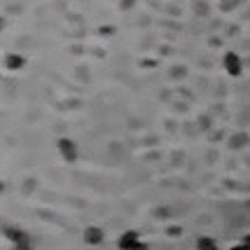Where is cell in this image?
<instances>
[{
	"label": "cell",
	"mask_w": 250,
	"mask_h": 250,
	"mask_svg": "<svg viewBox=\"0 0 250 250\" xmlns=\"http://www.w3.org/2000/svg\"><path fill=\"white\" fill-rule=\"evenodd\" d=\"M56 150H59V154L63 157V162L68 164H75L77 162V143L73 141V138H59L56 141Z\"/></svg>",
	"instance_id": "2"
},
{
	"label": "cell",
	"mask_w": 250,
	"mask_h": 250,
	"mask_svg": "<svg viewBox=\"0 0 250 250\" xmlns=\"http://www.w3.org/2000/svg\"><path fill=\"white\" fill-rule=\"evenodd\" d=\"M143 65H145V68H147V65H150V68H154V65H157V61H152V59L147 61V59H145V61H143Z\"/></svg>",
	"instance_id": "16"
},
{
	"label": "cell",
	"mask_w": 250,
	"mask_h": 250,
	"mask_svg": "<svg viewBox=\"0 0 250 250\" xmlns=\"http://www.w3.org/2000/svg\"><path fill=\"white\" fill-rule=\"evenodd\" d=\"M204 12H208L204 10V2H196V14H204Z\"/></svg>",
	"instance_id": "14"
},
{
	"label": "cell",
	"mask_w": 250,
	"mask_h": 250,
	"mask_svg": "<svg viewBox=\"0 0 250 250\" xmlns=\"http://www.w3.org/2000/svg\"><path fill=\"white\" fill-rule=\"evenodd\" d=\"M246 143H248V136H246V133H236V136H234V141H229V145L236 150V147L246 145Z\"/></svg>",
	"instance_id": "9"
},
{
	"label": "cell",
	"mask_w": 250,
	"mask_h": 250,
	"mask_svg": "<svg viewBox=\"0 0 250 250\" xmlns=\"http://www.w3.org/2000/svg\"><path fill=\"white\" fill-rule=\"evenodd\" d=\"M35 248V243H33L31 236H26V239H21L19 243H14V250H33Z\"/></svg>",
	"instance_id": "8"
},
{
	"label": "cell",
	"mask_w": 250,
	"mask_h": 250,
	"mask_svg": "<svg viewBox=\"0 0 250 250\" xmlns=\"http://www.w3.org/2000/svg\"><path fill=\"white\" fill-rule=\"evenodd\" d=\"M2 234H5V239H7V241H12V246H14V243H19L21 239H26V236H28L23 229L12 227V225H5V227H2Z\"/></svg>",
	"instance_id": "5"
},
{
	"label": "cell",
	"mask_w": 250,
	"mask_h": 250,
	"mask_svg": "<svg viewBox=\"0 0 250 250\" xmlns=\"http://www.w3.org/2000/svg\"><path fill=\"white\" fill-rule=\"evenodd\" d=\"M222 68L229 77H239L243 73V59H241L236 52H225L222 56Z\"/></svg>",
	"instance_id": "1"
},
{
	"label": "cell",
	"mask_w": 250,
	"mask_h": 250,
	"mask_svg": "<svg viewBox=\"0 0 250 250\" xmlns=\"http://www.w3.org/2000/svg\"><path fill=\"white\" fill-rule=\"evenodd\" d=\"M241 243H246V246H248V248H250V234H246V236L241 239Z\"/></svg>",
	"instance_id": "17"
},
{
	"label": "cell",
	"mask_w": 250,
	"mask_h": 250,
	"mask_svg": "<svg viewBox=\"0 0 250 250\" xmlns=\"http://www.w3.org/2000/svg\"><path fill=\"white\" fill-rule=\"evenodd\" d=\"M82 241H84L87 246H101V243L105 241V231L98 227V225H89V227H84V231H82Z\"/></svg>",
	"instance_id": "3"
},
{
	"label": "cell",
	"mask_w": 250,
	"mask_h": 250,
	"mask_svg": "<svg viewBox=\"0 0 250 250\" xmlns=\"http://www.w3.org/2000/svg\"><path fill=\"white\" fill-rule=\"evenodd\" d=\"M229 250H250V248H248V246H246V243H241V241H239L236 246H231V248H229Z\"/></svg>",
	"instance_id": "13"
},
{
	"label": "cell",
	"mask_w": 250,
	"mask_h": 250,
	"mask_svg": "<svg viewBox=\"0 0 250 250\" xmlns=\"http://www.w3.org/2000/svg\"><path fill=\"white\" fill-rule=\"evenodd\" d=\"M133 5H136V0H120V10H131V7H133Z\"/></svg>",
	"instance_id": "12"
},
{
	"label": "cell",
	"mask_w": 250,
	"mask_h": 250,
	"mask_svg": "<svg viewBox=\"0 0 250 250\" xmlns=\"http://www.w3.org/2000/svg\"><path fill=\"white\" fill-rule=\"evenodd\" d=\"M166 236H171V239H178V236H183V227H178V225H171V227H166Z\"/></svg>",
	"instance_id": "10"
},
{
	"label": "cell",
	"mask_w": 250,
	"mask_h": 250,
	"mask_svg": "<svg viewBox=\"0 0 250 250\" xmlns=\"http://www.w3.org/2000/svg\"><path fill=\"white\" fill-rule=\"evenodd\" d=\"M196 250H220V246L210 236H199L196 239Z\"/></svg>",
	"instance_id": "7"
},
{
	"label": "cell",
	"mask_w": 250,
	"mask_h": 250,
	"mask_svg": "<svg viewBox=\"0 0 250 250\" xmlns=\"http://www.w3.org/2000/svg\"><path fill=\"white\" fill-rule=\"evenodd\" d=\"M187 75V68H183V65H178V68H173L171 70V77H175V80H180V77Z\"/></svg>",
	"instance_id": "11"
},
{
	"label": "cell",
	"mask_w": 250,
	"mask_h": 250,
	"mask_svg": "<svg viewBox=\"0 0 250 250\" xmlns=\"http://www.w3.org/2000/svg\"><path fill=\"white\" fill-rule=\"evenodd\" d=\"M5 65H7V70H21L23 65H26V56H21V54H7V56H5Z\"/></svg>",
	"instance_id": "6"
},
{
	"label": "cell",
	"mask_w": 250,
	"mask_h": 250,
	"mask_svg": "<svg viewBox=\"0 0 250 250\" xmlns=\"http://www.w3.org/2000/svg\"><path fill=\"white\" fill-rule=\"evenodd\" d=\"M133 250H150V246H147V243H143V241H141V243H138V246H136Z\"/></svg>",
	"instance_id": "15"
},
{
	"label": "cell",
	"mask_w": 250,
	"mask_h": 250,
	"mask_svg": "<svg viewBox=\"0 0 250 250\" xmlns=\"http://www.w3.org/2000/svg\"><path fill=\"white\" fill-rule=\"evenodd\" d=\"M138 243H141V234L129 229V231H124L120 239H117V250H133Z\"/></svg>",
	"instance_id": "4"
}]
</instances>
